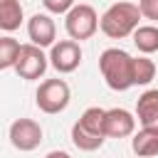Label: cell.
Instances as JSON below:
<instances>
[{"label": "cell", "instance_id": "7a4b0ae2", "mask_svg": "<svg viewBox=\"0 0 158 158\" xmlns=\"http://www.w3.org/2000/svg\"><path fill=\"white\" fill-rule=\"evenodd\" d=\"M104 118H106V109L99 106H89L72 126V143L79 151H99L106 141V131H104Z\"/></svg>", "mask_w": 158, "mask_h": 158}, {"label": "cell", "instance_id": "2e32d148", "mask_svg": "<svg viewBox=\"0 0 158 158\" xmlns=\"http://www.w3.org/2000/svg\"><path fill=\"white\" fill-rule=\"evenodd\" d=\"M153 79H156V62L148 59L146 54L133 57V81H136V86H146Z\"/></svg>", "mask_w": 158, "mask_h": 158}, {"label": "cell", "instance_id": "d6986e66", "mask_svg": "<svg viewBox=\"0 0 158 158\" xmlns=\"http://www.w3.org/2000/svg\"><path fill=\"white\" fill-rule=\"evenodd\" d=\"M44 158H72V156H69L67 151H49Z\"/></svg>", "mask_w": 158, "mask_h": 158}, {"label": "cell", "instance_id": "ac0fdd59", "mask_svg": "<svg viewBox=\"0 0 158 158\" xmlns=\"http://www.w3.org/2000/svg\"><path fill=\"white\" fill-rule=\"evenodd\" d=\"M141 15L151 22H158V0H138Z\"/></svg>", "mask_w": 158, "mask_h": 158}, {"label": "cell", "instance_id": "9c48e42d", "mask_svg": "<svg viewBox=\"0 0 158 158\" xmlns=\"http://www.w3.org/2000/svg\"><path fill=\"white\" fill-rule=\"evenodd\" d=\"M27 37H30L32 44H37L42 49L52 47L54 40H57V25H54V20L49 15H44V12H35L27 20Z\"/></svg>", "mask_w": 158, "mask_h": 158}, {"label": "cell", "instance_id": "ba28073f", "mask_svg": "<svg viewBox=\"0 0 158 158\" xmlns=\"http://www.w3.org/2000/svg\"><path fill=\"white\" fill-rule=\"evenodd\" d=\"M49 64L59 74H72L81 64V47L77 40H59L49 49Z\"/></svg>", "mask_w": 158, "mask_h": 158}, {"label": "cell", "instance_id": "30bf717a", "mask_svg": "<svg viewBox=\"0 0 158 158\" xmlns=\"http://www.w3.org/2000/svg\"><path fill=\"white\" fill-rule=\"evenodd\" d=\"M106 138H128L136 133V116L126 109H109L104 118Z\"/></svg>", "mask_w": 158, "mask_h": 158}, {"label": "cell", "instance_id": "8fae6325", "mask_svg": "<svg viewBox=\"0 0 158 158\" xmlns=\"http://www.w3.org/2000/svg\"><path fill=\"white\" fill-rule=\"evenodd\" d=\"M136 118L141 126L158 128V89H148L136 101Z\"/></svg>", "mask_w": 158, "mask_h": 158}, {"label": "cell", "instance_id": "52a82bcc", "mask_svg": "<svg viewBox=\"0 0 158 158\" xmlns=\"http://www.w3.org/2000/svg\"><path fill=\"white\" fill-rule=\"evenodd\" d=\"M42 136H44V131L35 118H17L10 123V143L22 153L35 151L42 143Z\"/></svg>", "mask_w": 158, "mask_h": 158}, {"label": "cell", "instance_id": "277c9868", "mask_svg": "<svg viewBox=\"0 0 158 158\" xmlns=\"http://www.w3.org/2000/svg\"><path fill=\"white\" fill-rule=\"evenodd\" d=\"M99 20H101V17L96 15V10H94L91 5L79 2V5H74V7L64 15V30H67L69 40L81 42V40H89V37L96 35Z\"/></svg>", "mask_w": 158, "mask_h": 158}, {"label": "cell", "instance_id": "e0dca14e", "mask_svg": "<svg viewBox=\"0 0 158 158\" xmlns=\"http://www.w3.org/2000/svg\"><path fill=\"white\" fill-rule=\"evenodd\" d=\"M42 5H44L47 12H52V15H67L77 2H74V0H42Z\"/></svg>", "mask_w": 158, "mask_h": 158}, {"label": "cell", "instance_id": "7c38bea8", "mask_svg": "<svg viewBox=\"0 0 158 158\" xmlns=\"http://www.w3.org/2000/svg\"><path fill=\"white\" fill-rule=\"evenodd\" d=\"M131 148L138 158H153L158 156V128H148L143 126L141 131L133 133L131 138Z\"/></svg>", "mask_w": 158, "mask_h": 158}, {"label": "cell", "instance_id": "6da1fadb", "mask_svg": "<svg viewBox=\"0 0 158 158\" xmlns=\"http://www.w3.org/2000/svg\"><path fill=\"white\" fill-rule=\"evenodd\" d=\"M99 72L106 81L109 89L114 91H126L136 86L133 81V57L118 47H109L99 57Z\"/></svg>", "mask_w": 158, "mask_h": 158}, {"label": "cell", "instance_id": "5bb4252c", "mask_svg": "<svg viewBox=\"0 0 158 158\" xmlns=\"http://www.w3.org/2000/svg\"><path fill=\"white\" fill-rule=\"evenodd\" d=\"M22 25V5L20 0H0V30L12 32Z\"/></svg>", "mask_w": 158, "mask_h": 158}, {"label": "cell", "instance_id": "3957f363", "mask_svg": "<svg viewBox=\"0 0 158 158\" xmlns=\"http://www.w3.org/2000/svg\"><path fill=\"white\" fill-rule=\"evenodd\" d=\"M141 17L143 15H141V7L136 2L121 0V2H114V5L106 7V12L99 20V30L111 40H123V37L136 32Z\"/></svg>", "mask_w": 158, "mask_h": 158}, {"label": "cell", "instance_id": "5b68a950", "mask_svg": "<svg viewBox=\"0 0 158 158\" xmlns=\"http://www.w3.org/2000/svg\"><path fill=\"white\" fill-rule=\"evenodd\" d=\"M69 99H72V91H69V84L64 79H44L35 94L37 109L42 114H49V116L62 114L69 106Z\"/></svg>", "mask_w": 158, "mask_h": 158}, {"label": "cell", "instance_id": "9a60e30c", "mask_svg": "<svg viewBox=\"0 0 158 158\" xmlns=\"http://www.w3.org/2000/svg\"><path fill=\"white\" fill-rule=\"evenodd\" d=\"M20 49H22V44L15 37H10V35L0 37V69H10V67L15 69L17 57H20Z\"/></svg>", "mask_w": 158, "mask_h": 158}, {"label": "cell", "instance_id": "8992f818", "mask_svg": "<svg viewBox=\"0 0 158 158\" xmlns=\"http://www.w3.org/2000/svg\"><path fill=\"white\" fill-rule=\"evenodd\" d=\"M47 67H49V57L44 54L42 47H37V44H32V42H30V44H22L20 57H17V64H15V72H17L20 79L35 81V79H40V77H44Z\"/></svg>", "mask_w": 158, "mask_h": 158}, {"label": "cell", "instance_id": "4fadbf2b", "mask_svg": "<svg viewBox=\"0 0 158 158\" xmlns=\"http://www.w3.org/2000/svg\"><path fill=\"white\" fill-rule=\"evenodd\" d=\"M131 37H133V44L141 54L158 52V27L156 25H138Z\"/></svg>", "mask_w": 158, "mask_h": 158}]
</instances>
